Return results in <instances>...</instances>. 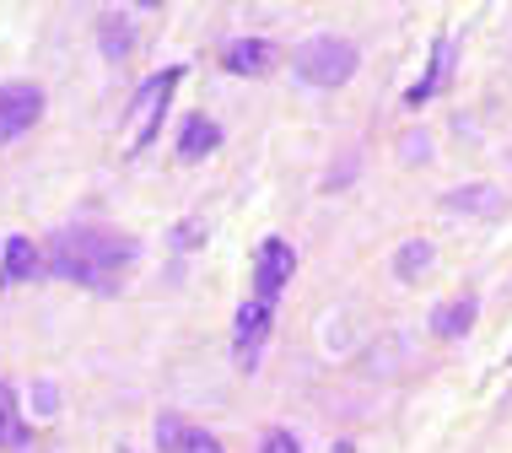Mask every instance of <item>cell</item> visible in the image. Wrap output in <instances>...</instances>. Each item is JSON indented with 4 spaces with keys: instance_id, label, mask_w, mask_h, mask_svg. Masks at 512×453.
<instances>
[{
    "instance_id": "9",
    "label": "cell",
    "mask_w": 512,
    "mask_h": 453,
    "mask_svg": "<svg viewBox=\"0 0 512 453\" xmlns=\"http://www.w3.org/2000/svg\"><path fill=\"white\" fill-rule=\"evenodd\" d=\"M448 71H453V38L442 33L437 44H432V65H426V76L415 81V87L405 92V108H421V103H432L437 98V87L448 81Z\"/></svg>"
},
{
    "instance_id": "12",
    "label": "cell",
    "mask_w": 512,
    "mask_h": 453,
    "mask_svg": "<svg viewBox=\"0 0 512 453\" xmlns=\"http://www.w3.org/2000/svg\"><path fill=\"white\" fill-rule=\"evenodd\" d=\"M38 276V249L33 238H6V254H0V281L6 286H22Z\"/></svg>"
},
{
    "instance_id": "15",
    "label": "cell",
    "mask_w": 512,
    "mask_h": 453,
    "mask_svg": "<svg viewBox=\"0 0 512 453\" xmlns=\"http://www.w3.org/2000/svg\"><path fill=\"white\" fill-rule=\"evenodd\" d=\"M442 205H448V211H480V216H496V211H502V195H496L491 184H480V189H453V195L442 200Z\"/></svg>"
},
{
    "instance_id": "6",
    "label": "cell",
    "mask_w": 512,
    "mask_h": 453,
    "mask_svg": "<svg viewBox=\"0 0 512 453\" xmlns=\"http://www.w3.org/2000/svg\"><path fill=\"white\" fill-rule=\"evenodd\" d=\"M270 324H275V308H265L259 297H248L238 308V324H232V356H238L243 373H254V367H259L265 340H270Z\"/></svg>"
},
{
    "instance_id": "14",
    "label": "cell",
    "mask_w": 512,
    "mask_h": 453,
    "mask_svg": "<svg viewBox=\"0 0 512 453\" xmlns=\"http://www.w3.org/2000/svg\"><path fill=\"white\" fill-rule=\"evenodd\" d=\"M432 259H437V249L426 238H410V243H399V254H394V276L399 281H421L426 270H432Z\"/></svg>"
},
{
    "instance_id": "17",
    "label": "cell",
    "mask_w": 512,
    "mask_h": 453,
    "mask_svg": "<svg viewBox=\"0 0 512 453\" xmlns=\"http://www.w3.org/2000/svg\"><path fill=\"white\" fill-rule=\"evenodd\" d=\"M259 453H302V443L286 427H270L265 437H259Z\"/></svg>"
},
{
    "instance_id": "19",
    "label": "cell",
    "mask_w": 512,
    "mask_h": 453,
    "mask_svg": "<svg viewBox=\"0 0 512 453\" xmlns=\"http://www.w3.org/2000/svg\"><path fill=\"white\" fill-rule=\"evenodd\" d=\"M54 405H60V400H54V383H38V410L54 416Z\"/></svg>"
},
{
    "instance_id": "7",
    "label": "cell",
    "mask_w": 512,
    "mask_h": 453,
    "mask_svg": "<svg viewBox=\"0 0 512 453\" xmlns=\"http://www.w3.org/2000/svg\"><path fill=\"white\" fill-rule=\"evenodd\" d=\"M221 65H227L232 76H270L275 65H281V49H275L270 38H232V44L221 49Z\"/></svg>"
},
{
    "instance_id": "13",
    "label": "cell",
    "mask_w": 512,
    "mask_h": 453,
    "mask_svg": "<svg viewBox=\"0 0 512 453\" xmlns=\"http://www.w3.org/2000/svg\"><path fill=\"white\" fill-rule=\"evenodd\" d=\"M475 313H480V302H475V297H453V302H442V308L432 313V335H442V340H459V335H469Z\"/></svg>"
},
{
    "instance_id": "2",
    "label": "cell",
    "mask_w": 512,
    "mask_h": 453,
    "mask_svg": "<svg viewBox=\"0 0 512 453\" xmlns=\"http://www.w3.org/2000/svg\"><path fill=\"white\" fill-rule=\"evenodd\" d=\"M178 81H184V71H178V65H168V71L146 76L141 87H135V103H130V114H124V151H130V157H135V151H146V141H157L162 114H168Z\"/></svg>"
},
{
    "instance_id": "4",
    "label": "cell",
    "mask_w": 512,
    "mask_h": 453,
    "mask_svg": "<svg viewBox=\"0 0 512 453\" xmlns=\"http://www.w3.org/2000/svg\"><path fill=\"white\" fill-rule=\"evenodd\" d=\"M292 270H297L292 243H286V238H265V243L254 249V297L265 302V308H275V297L286 292Z\"/></svg>"
},
{
    "instance_id": "8",
    "label": "cell",
    "mask_w": 512,
    "mask_h": 453,
    "mask_svg": "<svg viewBox=\"0 0 512 453\" xmlns=\"http://www.w3.org/2000/svg\"><path fill=\"white\" fill-rule=\"evenodd\" d=\"M157 448L162 453H221V443L205 427H189L184 416H162L157 421Z\"/></svg>"
},
{
    "instance_id": "1",
    "label": "cell",
    "mask_w": 512,
    "mask_h": 453,
    "mask_svg": "<svg viewBox=\"0 0 512 453\" xmlns=\"http://www.w3.org/2000/svg\"><path fill=\"white\" fill-rule=\"evenodd\" d=\"M135 254H141V243L114 227H60L49 243V270L87 292H119Z\"/></svg>"
},
{
    "instance_id": "10",
    "label": "cell",
    "mask_w": 512,
    "mask_h": 453,
    "mask_svg": "<svg viewBox=\"0 0 512 453\" xmlns=\"http://www.w3.org/2000/svg\"><path fill=\"white\" fill-rule=\"evenodd\" d=\"M216 146H221V125H216V119L189 114L184 130H178V157H184V162H200V157H211Z\"/></svg>"
},
{
    "instance_id": "3",
    "label": "cell",
    "mask_w": 512,
    "mask_h": 453,
    "mask_svg": "<svg viewBox=\"0 0 512 453\" xmlns=\"http://www.w3.org/2000/svg\"><path fill=\"white\" fill-rule=\"evenodd\" d=\"M356 65H362V54H356L351 38H308L297 54H292V71L308 81V87H345V81L356 76Z\"/></svg>"
},
{
    "instance_id": "16",
    "label": "cell",
    "mask_w": 512,
    "mask_h": 453,
    "mask_svg": "<svg viewBox=\"0 0 512 453\" xmlns=\"http://www.w3.org/2000/svg\"><path fill=\"white\" fill-rule=\"evenodd\" d=\"M103 49H108V60H124V49H130V33H124V22L114 11L103 17Z\"/></svg>"
},
{
    "instance_id": "5",
    "label": "cell",
    "mask_w": 512,
    "mask_h": 453,
    "mask_svg": "<svg viewBox=\"0 0 512 453\" xmlns=\"http://www.w3.org/2000/svg\"><path fill=\"white\" fill-rule=\"evenodd\" d=\"M44 119V92L33 81H6L0 87V146H11L17 135H27Z\"/></svg>"
},
{
    "instance_id": "21",
    "label": "cell",
    "mask_w": 512,
    "mask_h": 453,
    "mask_svg": "<svg viewBox=\"0 0 512 453\" xmlns=\"http://www.w3.org/2000/svg\"><path fill=\"white\" fill-rule=\"evenodd\" d=\"M119 453H130V448H119Z\"/></svg>"
},
{
    "instance_id": "20",
    "label": "cell",
    "mask_w": 512,
    "mask_h": 453,
    "mask_svg": "<svg viewBox=\"0 0 512 453\" xmlns=\"http://www.w3.org/2000/svg\"><path fill=\"white\" fill-rule=\"evenodd\" d=\"M335 453H351V443H335Z\"/></svg>"
},
{
    "instance_id": "11",
    "label": "cell",
    "mask_w": 512,
    "mask_h": 453,
    "mask_svg": "<svg viewBox=\"0 0 512 453\" xmlns=\"http://www.w3.org/2000/svg\"><path fill=\"white\" fill-rule=\"evenodd\" d=\"M27 421H22V400L11 383H0V453H22L27 448Z\"/></svg>"
},
{
    "instance_id": "18",
    "label": "cell",
    "mask_w": 512,
    "mask_h": 453,
    "mask_svg": "<svg viewBox=\"0 0 512 453\" xmlns=\"http://www.w3.org/2000/svg\"><path fill=\"white\" fill-rule=\"evenodd\" d=\"M200 222H178V249H195V243H200Z\"/></svg>"
}]
</instances>
